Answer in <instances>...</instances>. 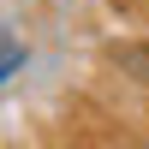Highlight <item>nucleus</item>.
<instances>
[{"label": "nucleus", "mask_w": 149, "mask_h": 149, "mask_svg": "<svg viewBox=\"0 0 149 149\" xmlns=\"http://www.w3.org/2000/svg\"><path fill=\"white\" fill-rule=\"evenodd\" d=\"M119 60H125V72H137V78L149 84V48H131V54H119Z\"/></svg>", "instance_id": "nucleus-1"}]
</instances>
